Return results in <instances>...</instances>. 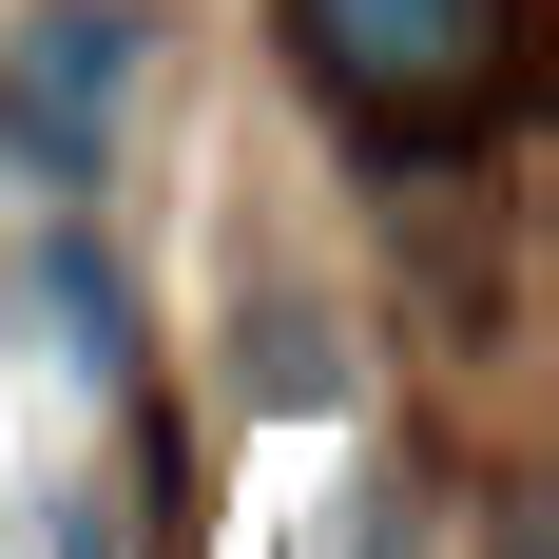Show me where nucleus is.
<instances>
[{"mask_svg":"<svg viewBox=\"0 0 559 559\" xmlns=\"http://www.w3.org/2000/svg\"><path fill=\"white\" fill-rule=\"evenodd\" d=\"M135 58H155V20H135V0H39V20H20V58H0L20 155L97 174V155H116V116H135Z\"/></svg>","mask_w":559,"mask_h":559,"instance_id":"nucleus-2","label":"nucleus"},{"mask_svg":"<svg viewBox=\"0 0 559 559\" xmlns=\"http://www.w3.org/2000/svg\"><path fill=\"white\" fill-rule=\"evenodd\" d=\"M289 39L329 58V97H347V116L444 135V116H483V97H502L521 0H289Z\"/></svg>","mask_w":559,"mask_h":559,"instance_id":"nucleus-1","label":"nucleus"}]
</instances>
